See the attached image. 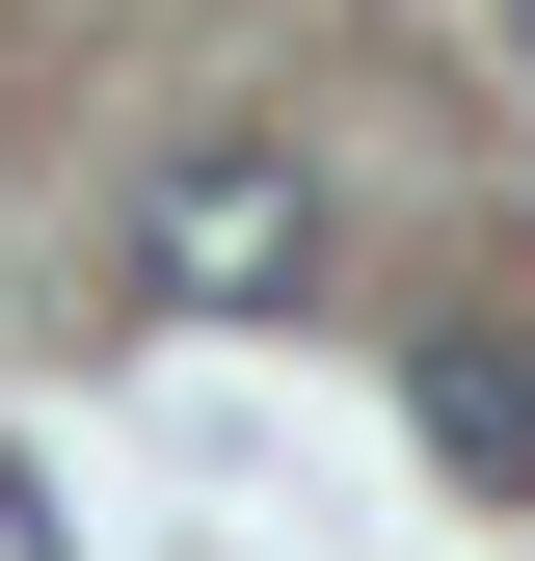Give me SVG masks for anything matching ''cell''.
I'll list each match as a JSON object with an SVG mask.
<instances>
[{
  "instance_id": "3",
  "label": "cell",
  "mask_w": 535,
  "mask_h": 561,
  "mask_svg": "<svg viewBox=\"0 0 535 561\" xmlns=\"http://www.w3.org/2000/svg\"><path fill=\"white\" fill-rule=\"evenodd\" d=\"M0 561H54V481H27V455H0Z\"/></svg>"
},
{
  "instance_id": "1",
  "label": "cell",
  "mask_w": 535,
  "mask_h": 561,
  "mask_svg": "<svg viewBox=\"0 0 535 561\" xmlns=\"http://www.w3.org/2000/svg\"><path fill=\"white\" fill-rule=\"evenodd\" d=\"M134 295H161V321H295V295H321V187H295V134H187V161L134 187Z\"/></svg>"
},
{
  "instance_id": "4",
  "label": "cell",
  "mask_w": 535,
  "mask_h": 561,
  "mask_svg": "<svg viewBox=\"0 0 535 561\" xmlns=\"http://www.w3.org/2000/svg\"><path fill=\"white\" fill-rule=\"evenodd\" d=\"M509 54H535V0H509Z\"/></svg>"
},
{
  "instance_id": "2",
  "label": "cell",
  "mask_w": 535,
  "mask_h": 561,
  "mask_svg": "<svg viewBox=\"0 0 535 561\" xmlns=\"http://www.w3.org/2000/svg\"><path fill=\"white\" fill-rule=\"evenodd\" d=\"M401 428L482 481V508H535V347L509 321H429V347H401Z\"/></svg>"
}]
</instances>
